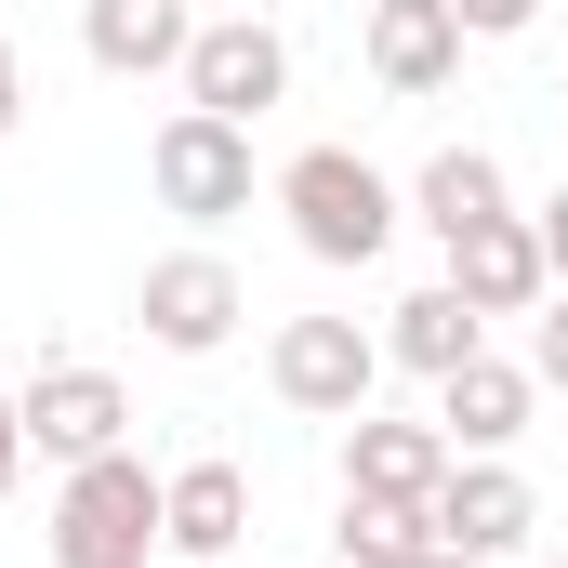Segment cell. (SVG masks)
<instances>
[{
  "label": "cell",
  "instance_id": "obj_7",
  "mask_svg": "<svg viewBox=\"0 0 568 568\" xmlns=\"http://www.w3.org/2000/svg\"><path fill=\"white\" fill-rule=\"evenodd\" d=\"M172 80H185V106H212V120H265V106L291 93V40L265 27V13H212Z\"/></svg>",
  "mask_w": 568,
  "mask_h": 568
},
{
  "label": "cell",
  "instance_id": "obj_18",
  "mask_svg": "<svg viewBox=\"0 0 568 568\" xmlns=\"http://www.w3.org/2000/svg\"><path fill=\"white\" fill-rule=\"evenodd\" d=\"M529 384L568 397V291H542V317H529Z\"/></svg>",
  "mask_w": 568,
  "mask_h": 568
},
{
  "label": "cell",
  "instance_id": "obj_3",
  "mask_svg": "<svg viewBox=\"0 0 568 568\" xmlns=\"http://www.w3.org/2000/svg\"><path fill=\"white\" fill-rule=\"evenodd\" d=\"M145 185H159V212H185V225H239V212H252V120L172 106L159 145H145Z\"/></svg>",
  "mask_w": 568,
  "mask_h": 568
},
{
  "label": "cell",
  "instance_id": "obj_20",
  "mask_svg": "<svg viewBox=\"0 0 568 568\" xmlns=\"http://www.w3.org/2000/svg\"><path fill=\"white\" fill-rule=\"evenodd\" d=\"M529 225H542V265H556V291H568V185L542 199V212H529Z\"/></svg>",
  "mask_w": 568,
  "mask_h": 568
},
{
  "label": "cell",
  "instance_id": "obj_4",
  "mask_svg": "<svg viewBox=\"0 0 568 568\" xmlns=\"http://www.w3.org/2000/svg\"><path fill=\"white\" fill-rule=\"evenodd\" d=\"M265 384H278V410H304V424H357L371 384H384V331H357V317H278Z\"/></svg>",
  "mask_w": 568,
  "mask_h": 568
},
{
  "label": "cell",
  "instance_id": "obj_12",
  "mask_svg": "<svg viewBox=\"0 0 568 568\" xmlns=\"http://www.w3.org/2000/svg\"><path fill=\"white\" fill-rule=\"evenodd\" d=\"M542 410V384H529V357H463L449 384H436V436L449 449H516Z\"/></svg>",
  "mask_w": 568,
  "mask_h": 568
},
{
  "label": "cell",
  "instance_id": "obj_15",
  "mask_svg": "<svg viewBox=\"0 0 568 568\" xmlns=\"http://www.w3.org/2000/svg\"><path fill=\"white\" fill-rule=\"evenodd\" d=\"M384 357H397V371H424V384H449L463 357H489V317H476L449 278H424L397 317H384Z\"/></svg>",
  "mask_w": 568,
  "mask_h": 568
},
{
  "label": "cell",
  "instance_id": "obj_24",
  "mask_svg": "<svg viewBox=\"0 0 568 568\" xmlns=\"http://www.w3.org/2000/svg\"><path fill=\"white\" fill-rule=\"evenodd\" d=\"M331 568H344V556H331Z\"/></svg>",
  "mask_w": 568,
  "mask_h": 568
},
{
  "label": "cell",
  "instance_id": "obj_22",
  "mask_svg": "<svg viewBox=\"0 0 568 568\" xmlns=\"http://www.w3.org/2000/svg\"><path fill=\"white\" fill-rule=\"evenodd\" d=\"M27 120V67H13V40H0V133Z\"/></svg>",
  "mask_w": 568,
  "mask_h": 568
},
{
  "label": "cell",
  "instance_id": "obj_10",
  "mask_svg": "<svg viewBox=\"0 0 568 568\" xmlns=\"http://www.w3.org/2000/svg\"><path fill=\"white\" fill-rule=\"evenodd\" d=\"M357 53H371V80H384V93H410V106H424V93L463 80V13H449V0H371V40H357Z\"/></svg>",
  "mask_w": 568,
  "mask_h": 568
},
{
  "label": "cell",
  "instance_id": "obj_8",
  "mask_svg": "<svg viewBox=\"0 0 568 568\" xmlns=\"http://www.w3.org/2000/svg\"><path fill=\"white\" fill-rule=\"evenodd\" d=\"M13 410H27V449H40V463H106V449H120V424H133L120 371H93V357L27 371V384H13Z\"/></svg>",
  "mask_w": 568,
  "mask_h": 568
},
{
  "label": "cell",
  "instance_id": "obj_2",
  "mask_svg": "<svg viewBox=\"0 0 568 568\" xmlns=\"http://www.w3.org/2000/svg\"><path fill=\"white\" fill-rule=\"evenodd\" d=\"M53 568H159V476L133 449L67 463V489H53Z\"/></svg>",
  "mask_w": 568,
  "mask_h": 568
},
{
  "label": "cell",
  "instance_id": "obj_5",
  "mask_svg": "<svg viewBox=\"0 0 568 568\" xmlns=\"http://www.w3.org/2000/svg\"><path fill=\"white\" fill-rule=\"evenodd\" d=\"M133 317L159 357H212V344H239V317H252V291H239V265L225 252H159L133 278Z\"/></svg>",
  "mask_w": 568,
  "mask_h": 568
},
{
  "label": "cell",
  "instance_id": "obj_23",
  "mask_svg": "<svg viewBox=\"0 0 568 568\" xmlns=\"http://www.w3.org/2000/svg\"><path fill=\"white\" fill-rule=\"evenodd\" d=\"M410 568H489V556H449V542H424V556H410Z\"/></svg>",
  "mask_w": 568,
  "mask_h": 568
},
{
  "label": "cell",
  "instance_id": "obj_11",
  "mask_svg": "<svg viewBox=\"0 0 568 568\" xmlns=\"http://www.w3.org/2000/svg\"><path fill=\"white\" fill-rule=\"evenodd\" d=\"M252 542V476L212 449V463H185V476H159V556H239Z\"/></svg>",
  "mask_w": 568,
  "mask_h": 568
},
{
  "label": "cell",
  "instance_id": "obj_17",
  "mask_svg": "<svg viewBox=\"0 0 568 568\" xmlns=\"http://www.w3.org/2000/svg\"><path fill=\"white\" fill-rule=\"evenodd\" d=\"M436 542L424 503H371V489H344V568H410Z\"/></svg>",
  "mask_w": 568,
  "mask_h": 568
},
{
  "label": "cell",
  "instance_id": "obj_16",
  "mask_svg": "<svg viewBox=\"0 0 568 568\" xmlns=\"http://www.w3.org/2000/svg\"><path fill=\"white\" fill-rule=\"evenodd\" d=\"M410 212H424L436 252H449L463 225H489V212H503V159H489V145H436L424 172H410Z\"/></svg>",
  "mask_w": 568,
  "mask_h": 568
},
{
  "label": "cell",
  "instance_id": "obj_14",
  "mask_svg": "<svg viewBox=\"0 0 568 568\" xmlns=\"http://www.w3.org/2000/svg\"><path fill=\"white\" fill-rule=\"evenodd\" d=\"M185 40H199L185 0H80V53H93L106 80H159V67H185Z\"/></svg>",
  "mask_w": 568,
  "mask_h": 568
},
{
  "label": "cell",
  "instance_id": "obj_6",
  "mask_svg": "<svg viewBox=\"0 0 568 568\" xmlns=\"http://www.w3.org/2000/svg\"><path fill=\"white\" fill-rule=\"evenodd\" d=\"M436 542H449V556H529V529H542V489H529V476H516V463H503V449H463V463H449V476H436Z\"/></svg>",
  "mask_w": 568,
  "mask_h": 568
},
{
  "label": "cell",
  "instance_id": "obj_21",
  "mask_svg": "<svg viewBox=\"0 0 568 568\" xmlns=\"http://www.w3.org/2000/svg\"><path fill=\"white\" fill-rule=\"evenodd\" d=\"M13 476H27V410L0 397V503H13Z\"/></svg>",
  "mask_w": 568,
  "mask_h": 568
},
{
  "label": "cell",
  "instance_id": "obj_1",
  "mask_svg": "<svg viewBox=\"0 0 568 568\" xmlns=\"http://www.w3.org/2000/svg\"><path fill=\"white\" fill-rule=\"evenodd\" d=\"M278 212H291V239L317 252V265H384V239H397V185L357 159V145H291L278 159Z\"/></svg>",
  "mask_w": 568,
  "mask_h": 568
},
{
  "label": "cell",
  "instance_id": "obj_9",
  "mask_svg": "<svg viewBox=\"0 0 568 568\" xmlns=\"http://www.w3.org/2000/svg\"><path fill=\"white\" fill-rule=\"evenodd\" d=\"M449 291H463L476 317H542V291H556V265H542V225H529V212L463 225V239H449Z\"/></svg>",
  "mask_w": 568,
  "mask_h": 568
},
{
  "label": "cell",
  "instance_id": "obj_19",
  "mask_svg": "<svg viewBox=\"0 0 568 568\" xmlns=\"http://www.w3.org/2000/svg\"><path fill=\"white\" fill-rule=\"evenodd\" d=\"M449 13H463V40H516V27H529L542 0H449Z\"/></svg>",
  "mask_w": 568,
  "mask_h": 568
},
{
  "label": "cell",
  "instance_id": "obj_13",
  "mask_svg": "<svg viewBox=\"0 0 568 568\" xmlns=\"http://www.w3.org/2000/svg\"><path fill=\"white\" fill-rule=\"evenodd\" d=\"M449 463H463V449H449L436 424H384V410L344 424V489H371V503H436Z\"/></svg>",
  "mask_w": 568,
  "mask_h": 568
},
{
  "label": "cell",
  "instance_id": "obj_25",
  "mask_svg": "<svg viewBox=\"0 0 568 568\" xmlns=\"http://www.w3.org/2000/svg\"><path fill=\"white\" fill-rule=\"evenodd\" d=\"M556 568H568V556H556Z\"/></svg>",
  "mask_w": 568,
  "mask_h": 568
}]
</instances>
